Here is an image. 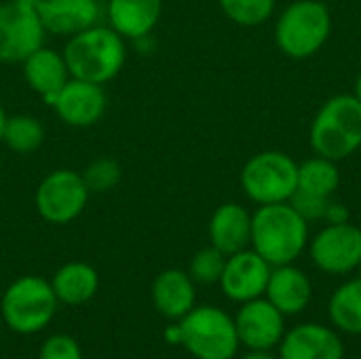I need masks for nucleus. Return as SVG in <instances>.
Listing matches in <instances>:
<instances>
[{"mask_svg": "<svg viewBox=\"0 0 361 359\" xmlns=\"http://www.w3.org/2000/svg\"><path fill=\"white\" fill-rule=\"evenodd\" d=\"M51 288L57 296V303L68 307H78L89 303L99 290V275L87 262H68L59 267L51 279Z\"/></svg>", "mask_w": 361, "mask_h": 359, "instance_id": "412c9836", "label": "nucleus"}, {"mask_svg": "<svg viewBox=\"0 0 361 359\" xmlns=\"http://www.w3.org/2000/svg\"><path fill=\"white\" fill-rule=\"evenodd\" d=\"M11 2H15V4H19V6H27V8H38V4H40L42 0H11Z\"/></svg>", "mask_w": 361, "mask_h": 359, "instance_id": "473e14b6", "label": "nucleus"}, {"mask_svg": "<svg viewBox=\"0 0 361 359\" xmlns=\"http://www.w3.org/2000/svg\"><path fill=\"white\" fill-rule=\"evenodd\" d=\"M245 197L258 205L286 203L298 188V163L281 150L254 154L239 176Z\"/></svg>", "mask_w": 361, "mask_h": 359, "instance_id": "0eeeda50", "label": "nucleus"}, {"mask_svg": "<svg viewBox=\"0 0 361 359\" xmlns=\"http://www.w3.org/2000/svg\"><path fill=\"white\" fill-rule=\"evenodd\" d=\"M332 203V197H319V195H311V193H305V190H298L292 195L290 199V205L307 220H324L326 218V212Z\"/></svg>", "mask_w": 361, "mask_h": 359, "instance_id": "cd10ccee", "label": "nucleus"}, {"mask_svg": "<svg viewBox=\"0 0 361 359\" xmlns=\"http://www.w3.org/2000/svg\"><path fill=\"white\" fill-rule=\"evenodd\" d=\"M121 178H123V169H121L118 161H114L110 157L93 159L82 171V180H85L89 193H108L121 182Z\"/></svg>", "mask_w": 361, "mask_h": 359, "instance_id": "bb28decb", "label": "nucleus"}, {"mask_svg": "<svg viewBox=\"0 0 361 359\" xmlns=\"http://www.w3.org/2000/svg\"><path fill=\"white\" fill-rule=\"evenodd\" d=\"M222 13L237 25L256 28L271 19L275 0H218Z\"/></svg>", "mask_w": 361, "mask_h": 359, "instance_id": "393cba45", "label": "nucleus"}, {"mask_svg": "<svg viewBox=\"0 0 361 359\" xmlns=\"http://www.w3.org/2000/svg\"><path fill=\"white\" fill-rule=\"evenodd\" d=\"M42 28L53 36H74L102 17L99 0H42L36 8Z\"/></svg>", "mask_w": 361, "mask_h": 359, "instance_id": "2eb2a0df", "label": "nucleus"}, {"mask_svg": "<svg viewBox=\"0 0 361 359\" xmlns=\"http://www.w3.org/2000/svg\"><path fill=\"white\" fill-rule=\"evenodd\" d=\"M63 57L70 76L95 85L114 80L127 61V40L110 25L95 23L68 38Z\"/></svg>", "mask_w": 361, "mask_h": 359, "instance_id": "f03ea898", "label": "nucleus"}, {"mask_svg": "<svg viewBox=\"0 0 361 359\" xmlns=\"http://www.w3.org/2000/svg\"><path fill=\"white\" fill-rule=\"evenodd\" d=\"M353 87H355V89H353V95L361 102V70L360 74H357V78H355V85H353Z\"/></svg>", "mask_w": 361, "mask_h": 359, "instance_id": "f704fd0d", "label": "nucleus"}, {"mask_svg": "<svg viewBox=\"0 0 361 359\" xmlns=\"http://www.w3.org/2000/svg\"><path fill=\"white\" fill-rule=\"evenodd\" d=\"M209 245L218 248L224 256L250 248L252 241V214L239 203L220 205L209 218Z\"/></svg>", "mask_w": 361, "mask_h": 359, "instance_id": "aec40b11", "label": "nucleus"}, {"mask_svg": "<svg viewBox=\"0 0 361 359\" xmlns=\"http://www.w3.org/2000/svg\"><path fill=\"white\" fill-rule=\"evenodd\" d=\"M165 339H167L169 343H173V345H182V334H180V326H178V322L165 330Z\"/></svg>", "mask_w": 361, "mask_h": 359, "instance_id": "7c9ffc66", "label": "nucleus"}, {"mask_svg": "<svg viewBox=\"0 0 361 359\" xmlns=\"http://www.w3.org/2000/svg\"><path fill=\"white\" fill-rule=\"evenodd\" d=\"M163 15V0H108V25L125 40H142L154 32Z\"/></svg>", "mask_w": 361, "mask_h": 359, "instance_id": "dca6fc26", "label": "nucleus"}, {"mask_svg": "<svg viewBox=\"0 0 361 359\" xmlns=\"http://www.w3.org/2000/svg\"><path fill=\"white\" fill-rule=\"evenodd\" d=\"M235 328L247 351H273L286 334V315L271 300L254 298L241 305Z\"/></svg>", "mask_w": 361, "mask_h": 359, "instance_id": "f8f14e48", "label": "nucleus"}, {"mask_svg": "<svg viewBox=\"0 0 361 359\" xmlns=\"http://www.w3.org/2000/svg\"><path fill=\"white\" fill-rule=\"evenodd\" d=\"M324 220H328V224H341V222H349V209L347 207H343L341 203H330V207H328V212H326V218Z\"/></svg>", "mask_w": 361, "mask_h": 359, "instance_id": "c756f323", "label": "nucleus"}, {"mask_svg": "<svg viewBox=\"0 0 361 359\" xmlns=\"http://www.w3.org/2000/svg\"><path fill=\"white\" fill-rule=\"evenodd\" d=\"M224 264H226V256L218 248L207 245V248L199 250L192 256L190 267H188V275L192 277L195 284L214 286V284L220 281L222 271H224Z\"/></svg>", "mask_w": 361, "mask_h": 359, "instance_id": "a878e982", "label": "nucleus"}, {"mask_svg": "<svg viewBox=\"0 0 361 359\" xmlns=\"http://www.w3.org/2000/svg\"><path fill=\"white\" fill-rule=\"evenodd\" d=\"M178 326L182 345L197 359H233L241 345L235 320L212 305L192 307Z\"/></svg>", "mask_w": 361, "mask_h": 359, "instance_id": "423d86ee", "label": "nucleus"}, {"mask_svg": "<svg viewBox=\"0 0 361 359\" xmlns=\"http://www.w3.org/2000/svg\"><path fill=\"white\" fill-rule=\"evenodd\" d=\"M328 313L332 324L347 334H361V277L343 284L330 298Z\"/></svg>", "mask_w": 361, "mask_h": 359, "instance_id": "4be33fe9", "label": "nucleus"}, {"mask_svg": "<svg viewBox=\"0 0 361 359\" xmlns=\"http://www.w3.org/2000/svg\"><path fill=\"white\" fill-rule=\"evenodd\" d=\"M47 30L36 8L15 2L0 4V63H21L30 53L44 44Z\"/></svg>", "mask_w": 361, "mask_h": 359, "instance_id": "1a4fd4ad", "label": "nucleus"}, {"mask_svg": "<svg viewBox=\"0 0 361 359\" xmlns=\"http://www.w3.org/2000/svg\"><path fill=\"white\" fill-rule=\"evenodd\" d=\"M44 142V125L32 114H13L6 118L2 144L15 154H32Z\"/></svg>", "mask_w": 361, "mask_h": 359, "instance_id": "b1692460", "label": "nucleus"}, {"mask_svg": "<svg viewBox=\"0 0 361 359\" xmlns=\"http://www.w3.org/2000/svg\"><path fill=\"white\" fill-rule=\"evenodd\" d=\"M341 186V171L336 161L315 154L298 165V190L332 197Z\"/></svg>", "mask_w": 361, "mask_h": 359, "instance_id": "5701e85b", "label": "nucleus"}, {"mask_svg": "<svg viewBox=\"0 0 361 359\" xmlns=\"http://www.w3.org/2000/svg\"><path fill=\"white\" fill-rule=\"evenodd\" d=\"M332 34L330 8L319 0H296L283 8L275 23V42L292 59L313 57Z\"/></svg>", "mask_w": 361, "mask_h": 359, "instance_id": "20e7f679", "label": "nucleus"}, {"mask_svg": "<svg viewBox=\"0 0 361 359\" xmlns=\"http://www.w3.org/2000/svg\"><path fill=\"white\" fill-rule=\"evenodd\" d=\"M89 195L80 171L55 169L40 180L34 193V207L44 222L63 226L85 212Z\"/></svg>", "mask_w": 361, "mask_h": 359, "instance_id": "6e6552de", "label": "nucleus"}, {"mask_svg": "<svg viewBox=\"0 0 361 359\" xmlns=\"http://www.w3.org/2000/svg\"><path fill=\"white\" fill-rule=\"evenodd\" d=\"M6 118H8V114H6V110L2 108V104H0V142H2V133H4V125H6Z\"/></svg>", "mask_w": 361, "mask_h": 359, "instance_id": "72a5a7b5", "label": "nucleus"}, {"mask_svg": "<svg viewBox=\"0 0 361 359\" xmlns=\"http://www.w3.org/2000/svg\"><path fill=\"white\" fill-rule=\"evenodd\" d=\"M309 142L315 154L343 161L361 148V102L353 93L330 97L311 123Z\"/></svg>", "mask_w": 361, "mask_h": 359, "instance_id": "7ed1b4c3", "label": "nucleus"}, {"mask_svg": "<svg viewBox=\"0 0 361 359\" xmlns=\"http://www.w3.org/2000/svg\"><path fill=\"white\" fill-rule=\"evenodd\" d=\"M49 106L63 125L85 129L97 125L104 118L108 97L104 85L70 76V80L59 89Z\"/></svg>", "mask_w": 361, "mask_h": 359, "instance_id": "9b49d317", "label": "nucleus"}, {"mask_svg": "<svg viewBox=\"0 0 361 359\" xmlns=\"http://www.w3.org/2000/svg\"><path fill=\"white\" fill-rule=\"evenodd\" d=\"M57 296L51 281L38 275L17 277L0 300L4 324L17 334H34L47 328L57 311Z\"/></svg>", "mask_w": 361, "mask_h": 359, "instance_id": "39448f33", "label": "nucleus"}, {"mask_svg": "<svg viewBox=\"0 0 361 359\" xmlns=\"http://www.w3.org/2000/svg\"><path fill=\"white\" fill-rule=\"evenodd\" d=\"M23 80L25 85L49 106L51 99L59 93V89L70 80V70L61 51L40 47L30 53L23 61Z\"/></svg>", "mask_w": 361, "mask_h": 359, "instance_id": "f3484780", "label": "nucleus"}, {"mask_svg": "<svg viewBox=\"0 0 361 359\" xmlns=\"http://www.w3.org/2000/svg\"><path fill=\"white\" fill-rule=\"evenodd\" d=\"M315 267L330 275H347L361 262V229L351 222L324 226L309 245Z\"/></svg>", "mask_w": 361, "mask_h": 359, "instance_id": "9d476101", "label": "nucleus"}, {"mask_svg": "<svg viewBox=\"0 0 361 359\" xmlns=\"http://www.w3.org/2000/svg\"><path fill=\"white\" fill-rule=\"evenodd\" d=\"M264 296L286 317L298 315L309 307L313 298V286L305 271H300L294 264H281V267H273Z\"/></svg>", "mask_w": 361, "mask_h": 359, "instance_id": "6ab92c4d", "label": "nucleus"}, {"mask_svg": "<svg viewBox=\"0 0 361 359\" xmlns=\"http://www.w3.org/2000/svg\"><path fill=\"white\" fill-rule=\"evenodd\" d=\"M154 309L171 322H180L192 307L197 298L195 281L186 271L167 269L159 273L150 288Z\"/></svg>", "mask_w": 361, "mask_h": 359, "instance_id": "a211bd4d", "label": "nucleus"}, {"mask_svg": "<svg viewBox=\"0 0 361 359\" xmlns=\"http://www.w3.org/2000/svg\"><path fill=\"white\" fill-rule=\"evenodd\" d=\"M271 271L273 267L258 252L245 248L237 254L226 256V264L218 284L226 298L243 305L264 296Z\"/></svg>", "mask_w": 361, "mask_h": 359, "instance_id": "ddd939ff", "label": "nucleus"}, {"mask_svg": "<svg viewBox=\"0 0 361 359\" xmlns=\"http://www.w3.org/2000/svg\"><path fill=\"white\" fill-rule=\"evenodd\" d=\"M252 250L271 267L294 264L309 245V222L286 203L260 205L252 214Z\"/></svg>", "mask_w": 361, "mask_h": 359, "instance_id": "f257e3e1", "label": "nucleus"}, {"mask_svg": "<svg viewBox=\"0 0 361 359\" xmlns=\"http://www.w3.org/2000/svg\"><path fill=\"white\" fill-rule=\"evenodd\" d=\"M241 359H279L273 351H247Z\"/></svg>", "mask_w": 361, "mask_h": 359, "instance_id": "2f4dec72", "label": "nucleus"}, {"mask_svg": "<svg viewBox=\"0 0 361 359\" xmlns=\"http://www.w3.org/2000/svg\"><path fill=\"white\" fill-rule=\"evenodd\" d=\"M355 271L360 273V277H361V262H360V264H357V269H355Z\"/></svg>", "mask_w": 361, "mask_h": 359, "instance_id": "c9c22d12", "label": "nucleus"}, {"mask_svg": "<svg viewBox=\"0 0 361 359\" xmlns=\"http://www.w3.org/2000/svg\"><path fill=\"white\" fill-rule=\"evenodd\" d=\"M279 359H345L341 336L322 324H300L286 330Z\"/></svg>", "mask_w": 361, "mask_h": 359, "instance_id": "4468645a", "label": "nucleus"}, {"mask_svg": "<svg viewBox=\"0 0 361 359\" xmlns=\"http://www.w3.org/2000/svg\"><path fill=\"white\" fill-rule=\"evenodd\" d=\"M38 359H82V353L72 336L55 334L42 343Z\"/></svg>", "mask_w": 361, "mask_h": 359, "instance_id": "c85d7f7f", "label": "nucleus"}]
</instances>
